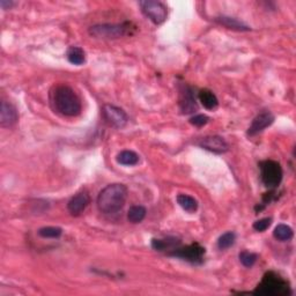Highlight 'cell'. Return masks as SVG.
<instances>
[{
	"label": "cell",
	"instance_id": "obj_5",
	"mask_svg": "<svg viewBox=\"0 0 296 296\" xmlns=\"http://www.w3.org/2000/svg\"><path fill=\"white\" fill-rule=\"evenodd\" d=\"M127 32V27L124 23H103V25L92 26L88 29L91 36L102 40H115L124 36Z\"/></svg>",
	"mask_w": 296,
	"mask_h": 296
},
{
	"label": "cell",
	"instance_id": "obj_27",
	"mask_svg": "<svg viewBox=\"0 0 296 296\" xmlns=\"http://www.w3.org/2000/svg\"><path fill=\"white\" fill-rule=\"evenodd\" d=\"M0 6H2L3 10H9L13 6V2H6V0H2L0 2Z\"/></svg>",
	"mask_w": 296,
	"mask_h": 296
},
{
	"label": "cell",
	"instance_id": "obj_13",
	"mask_svg": "<svg viewBox=\"0 0 296 296\" xmlns=\"http://www.w3.org/2000/svg\"><path fill=\"white\" fill-rule=\"evenodd\" d=\"M180 106L181 110L184 112V114H191V112L197 110L196 97H194L192 89L190 87H184V91L181 92Z\"/></svg>",
	"mask_w": 296,
	"mask_h": 296
},
{
	"label": "cell",
	"instance_id": "obj_3",
	"mask_svg": "<svg viewBox=\"0 0 296 296\" xmlns=\"http://www.w3.org/2000/svg\"><path fill=\"white\" fill-rule=\"evenodd\" d=\"M254 294L268 296L287 295L289 294V285L282 276L275 272H267L263 276L262 282L255 289Z\"/></svg>",
	"mask_w": 296,
	"mask_h": 296
},
{
	"label": "cell",
	"instance_id": "obj_2",
	"mask_svg": "<svg viewBox=\"0 0 296 296\" xmlns=\"http://www.w3.org/2000/svg\"><path fill=\"white\" fill-rule=\"evenodd\" d=\"M52 102L59 114L76 117L81 112V101L71 87L66 85L58 86L52 94Z\"/></svg>",
	"mask_w": 296,
	"mask_h": 296
},
{
	"label": "cell",
	"instance_id": "obj_21",
	"mask_svg": "<svg viewBox=\"0 0 296 296\" xmlns=\"http://www.w3.org/2000/svg\"><path fill=\"white\" fill-rule=\"evenodd\" d=\"M273 236L278 241H281V242H286V241H289L291 237H293V229H291L289 226L287 225H278L274 228Z\"/></svg>",
	"mask_w": 296,
	"mask_h": 296
},
{
	"label": "cell",
	"instance_id": "obj_16",
	"mask_svg": "<svg viewBox=\"0 0 296 296\" xmlns=\"http://www.w3.org/2000/svg\"><path fill=\"white\" fill-rule=\"evenodd\" d=\"M198 97H199V101L202 106L207 109V110H214L217 107V104H219L217 97L209 89H201Z\"/></svg>",
	"mask_w": 296,
	"mask_h": 296
},
{
	"label": "cell",
	"instance_id": "obj_23",
	"mask_svg": "<svg viewBox=\"0 0 296 296\" xmlns=\"http://www.w3.org/2000/svg\"><path fill=\"white\" fill-rule=\"evenodd\" d=\"M63 231L59 227H43L38 231V235L43 239H58L61 236Z\"/></svg>",
	"mask_w": 296,
	"mask_h": 296
},
{
	"label": "cell",
	"instance_id": "obj_1",
	"mask_svg": "<svg viewBox=\"0 0 296 296\" xmlns=\"http://www.w3.org/2000/svg\"><path fill=\"white\" fill-rule=\"evenodd\" d=\"M127 199V188L120 183L109 184L97 197V207L104 214H114L124 207Z\"/></svg>",
	"mask_w": 296,
	"mask_h": 296
},
{
	"label": "cell",
	"instance_id": "obj_20",
	"mask_svg": "<svg viewBox=\"0 0 296 296\" xmlns=\"http://www.w3.org/2000/svg\"><path fill=\"white\" fill-rule=\"evenodd\" d=\"M146 208L141 205H135L128 209L127 213V219L131 224H140L146 216Z\"/></svg>",
	"mask_w": 296,
	"mask_h": 296
},
{
	"label": "cell",
	"instance_id": "obj_26",
	"mask_svg": "<svg viewBox=\"0 0 296 296\" xmlns=\"http://www.w3.org/2000/svg\"><path fill=\"white\" fill-rule=\"evenodd\" d=\"M208 120H209V118L206 115H196V116H193L192 118H190V123L194 126L200 127V126L206 125V124L208 123Z\"/></svg>",
	"mask_w": 296,
	"mask_h": 296
},
{
	"label": "cell",
	"instance_id": "obj_24",
	"mask_svg": "<svg viewBox=\"0 0 296 296\" xmlns=\"http://www.w3.org/2000/svg\"><path fill=\"white\" fill-rule=\"evenodd\" d=\"M240 262L244 265L245 267H252L256 264L257 259H258V255L254 254V252H249V251H242L239 255Z\"/></svg>",
	"mask_w": 296,
	"mask_h": 296
},
{
	"label": "cell",
	"instance_id": "obj_6",
	"mask_svg": "<svg viewBox=\"0 0 296 296\" xmlns=\"http://www.w3.org/2000/svg\"><path fill=\"white\" fill-rule=\"evenodd\" d=\"M139 5L141 7L142 13L155 25H161L162 22L166 21L168 11H167V7L161 2L143 0V2H140Z\"/></svg>",
	"mask_w": 296,
	"mask_h": 296
},
{
	"label": "cell",
	"instance_id": "obj_25",
	"mask_svg": "<svg viewBox=\"0 0 296 296\" xmlns=\"http://www.w3.org/2000/svg\"><path fill=\"white\" fill-rule=\"evenodd\" d=\"M271 222H272V219L271 217H264V219H260V220H257L255 224H254V226H252V227H254V229L256 232H259V233H262V232H265L266 231V229L270 227L271 226Z\"/></svg>",
	"mask_w": 296,
	"mask_h": 296
},
{
	"label": "cell",
	"instance_id": "obj_14",
	"mask_svg": "<svg viewBox=\"0 0 296 296\" xmlns=\"http://www.w3.org/2000/svg\"><path fill=\"white\" fill-rule=\"evenodd\" d=\"M215 20L216 22H219L220 25L227 27L228 29L239 30V32H248V30H250V27L245 25L244 22L237 20V19L235 18L225 17V15H222V17H217Z\"/></svg>",
	"mask_w": 296,
	"mask_h": 296
},
{
	"label": "cell",
	"instance_id": "obj_7",
	"mask_svg": "<svg viewBox=\"0 0 296 296\" xmlns=\"http://www.w3.org/2000/svg\"><path fill=\"white\" fill-rule=\"evenodd\" d=\"M170 255L174 257H178V258L181 259H184L186 262L200 264L205 255V248H202L200 244L194 243L183 249H175Z\"/></svg>",
	"mask_w": 296,
	"mask_h": 296
},
{
	"label": "cell",
	"instance_id": "obj_15",
	"mask_svg": "<svg viewBox=\"0 0 296 296\" xmlns=\"http://www.w3.org/2000/svg\"><path fill=\"white\" fill-rule=\"evenodd\" d=\"M181 244V241L175 237H168L165 240H153L152 241V247L157 251H165V250H175Z\"/></svg>",
	"mask_w": 296,
	"mask_h": 296
},
{
	"label": "cell",
	"instance_id": "obj_11",
	"mask_svg": "<svg viewBox=\"0 0 296 296\" xmlns=\"http://www.w3.org/2000/svg\"><path fill=\"white\" fill-rule=\"evenodd\" d=\"M89 202H91V197H89V194L87 192L77 193L76 196L72 197L71 200L68 201V212L71 213L73 216L80 215V214L87 208Z\"/></svg>",
	"mask_w": 296,
	"mask_h": 296
},
{
	"label": "cell",
	"instance_id": "obj_12",
	"mask_svg": "<svg viewBox=\"0 0 296 296\" xmlns=\"http://www.w3.org/2000/svg\"><path fill=\"white\" fill-rule=\"evenodd\" d=\"M274 122V116L271 114V112H263L256 117V118L252 120L250 127L248 130L249 135H256L258 134L259 132L264 131L265 128L268 127L272 123Z\"/></svg>",
	"mask_w": 296,
	"mask_h": 296
},
{
	"label": "cell",
	"instance_id": "obj_18",
	"mask_svg": "<svg viewBox=\"0 0 296 296\" xmlns=\"http://www.w3.org/2000/svg\"><path fill=\"white\" fill-rule=\"evenodd\" d=\"M117 162L123 166H135L139 162V155L133 151H123L117 155Z\"/></svg>",
	"mask_w": 296,
	"mask_h": 296
},
{
	"label": "cell",
	"instance_id": "obj_19",
	"mask_svg": "<svg viewBox=\"0 0 296 296\" xmlns=\"http://www.w3.org/2000/svg\"><path fill=\"white\" fill-rule=\"evenodd\" d=\"M67 59L73 65H83L86 60L85 51L79 46H71L67 50Z\"/></svg>",
	"mask_w": 296,
	"mask_h": 296
},
{
	"label": "cell",
	"instance_id": "obj_17",
	"mask_svg": "<svg viewBox=\"0 0 296 296\" xmlns=\"http://www.w3.org/2000/svg\"><path fill=\"white\" fill-rule=\"evenodd\" d=\"M177 202L184 211L189 213H194L198 209V202L193 197L188 194H178Z\"/></svg>",
	"mask_w": 296,
	"mask_h": 296
},
{
	"label": "cell",
	"instance_id": "obj_4",
	"mask_svg": "<svg viewBox=\"0 0 296 296\" xmlns=\"http://www.w3.org/2000/svg\"><path fill=\"white\" fill-rule=\"evenodd\" d=\"M260 176L264 185L268 189H274L280 185L282 181V168L280 163L273 160H266L260 162Z\"/></svg>",
	"mask_w": 296,
	"mask_h": 296
},
{
	"label": "cell",
	"instance_id": "obj_22",
	"mask_svg": "<svg viewBox=\"0 0 296 296\" xmlns=\"http://www.w3.org/2000/svg\"><path fill=\"white\" fill-rule=\"evenodd\" d=\"M236 241V234L233 232H228L222 234L217 240V247H219L220 250H227L231 247H233L234 243Z\"/></svg>",
	"mask_w": 296,
	"mask_h": 296
},
{
	"label": "cell",
	"instance_id": "obj_8",
	"mask_svg": "<svg viewBox=\"0 0 296 296\" xmlns=\"http://www.w3.org/2000/svg\"><path fill=\"white\" fill-rule=\"evenodd\" d=\"M102 112L104 118H106V120L110 125L117 128L124 127L126 125L128 118L126 112L123 109L111 106V104H106V106H103Z\"/></svg>",
	"mask_w": 296,
	"mask_h": 296
},
{
	"label": "cell",
	"instance_id": "obj_9",
	"mask_svg": "<svg viewBox=\"0 0 296 296\" xmlns=\"http://www.w3.org/2000/svg\"><path fill=\"white\" fill-rule=\"evenodd\" d=\"M198 145L206 151L213 152V153L216 154L226 153L229 148L227 141L219 135H207V137L201 138L198 141Z\"/></svg>",
	"mask_w": 296,
	"mask_h": 296
},
{
	"label": "cell",
	"instance_id": "obj_10",
	"mask_svg": "<svg viewBox=\"0 0 296 296\" xmlns=\"http://www.w3.org/2000/svg\"><path fill=\"white\" fill-rule=\"evenodd\" d=\"M19 115L13 104L3 101L2 108H0V124L3 127H11L18 122Z\"/></svg>",
	"mask_w": 296,
	"mask_h": 296
}]
</instances>
